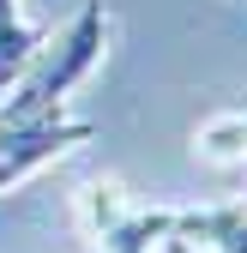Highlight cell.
<instances>
[{
  "label": "cell",
  "mask_w": 247,
  "mask_h": 253,
  "mask_svg": "<svg viewBox=\"0 0 247 253\" xmlns=\"http://www.w3.org/2000/svg\"><path fill=\"white\" fill-rule=\"evenodd\" d=\"M103 48H109V6L103 0H84L79 18L54 42H42L37 60L12 79V97L0 103V133H18V126L67 115V97L103 67Z\"/></svg>",
  "instance_id": "cell-1"
},
{
  "label": "cell",
  "mask_w": 247,
  "mask_h": 253,
  "mask_svg": "<svg viewBox=\"0 0 247 253\" xmlns=\"http://www.w3.org/2000/svg\"><path fill=\"white\" fill-rule=\"evenodd\" d=\"M97 139V121H79V115H54V121H37V126H18V133H0V193L18 181H30L37 169L60 163L67 151Z\"/></svg>",
  "instance_id": "cell-2"
},
{
  "label": "cell",
  "mask_w": 247,
  "mask_h": 253,
  "mask_svg": "<svg viewBox=\"0 0 247 253\" xmlns=\"http://www.w3.org/2000/svg\"><path fill=\"white\" fill-rule=\"evenodd\" d=\"M175 235L193 253H247V205H205L175 211Z\"/></svg>",
  "instance_id": "cell-3"
},
{
  "label": "cell",
  "mask_w": 247,
  "mask_h": 253,
  "mask_svg": "<svg viewBox=\"0 0 247 253\" xmlns=\"http://www.w3.org/2000/svg\"><path fill=\"white\" fill-rule=\"evenodd\" d=\"M48 42V30L30 18L18 0H0V90H6L30 60H37V48Z\"/></svg>",
  "instance_id": "cell-4"
},
{
  "label": "cell",
  "mask_w": 247,
  "mask_h": 253,
  "mask_svg": "<svg viewBox=\"0 0 247 253\" xmlns=\"http://www.w3.org/2000/svg\"><path fill=\"white\" fill-rule=\"evenodd\" d=\"M193 145H199V157H211V163H247V109L211 115L193 133Z\"/></svg>",
  "instance_id": "cell-5"
},
{
  "label": "cell",
  "mask_w": 247,
  "mask_h": 253,
  "mask_svg": "<svg viewBox=\"0 0 247 253\" xmlns=\"http://www.w3.org/2000/svg\"><path fill=\"white\" fill-rule=\"evenodd\" d=\"M127 211H133V205L121 199V187H90V193H84V217H90V235L115 229V223H121Z\"/></svg>",
  "instance_id": "cell-6"
}]
</instances>
